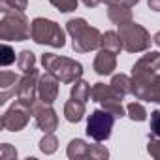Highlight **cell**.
Returning <instances> with one entry per match:
<instances>
[{
  "instance_id": "obj_1",
  "label": "cell",
  "mask_w": 160,
  "mask_h": 160,
  "mask_svg": "<svg viewBox=\"0 0 160 160\" xmlns=\"http://www.w3.org/2000/svg\"><path fill=\"white\" fill-rule=\"evenodd\" d=\"M66 30L72 38V47L75 53H89L102 45V34L98 28L91 27L83 17L70 19L66 23Z\"/></svg>"
},
{
  "instance_id": "obj_2",
  "label": "cell",
  "mask_w": 160,
  "mask_h": 160,
  "mask_svg": "<svg viewBox=\"0 0 160 160\" xmlns=\"http://www.w3.org/2000/svg\"><path fill=\"white\" fill-rule=\"evenodd\" d=\"M42 64H43L45 72L53 73L62 83H75L83 75V64L70 58V57H58L55 53H43Z\"/></svg>"
},
{
  "instance_id": "obj_3",
  "label": "cell",
  "mask_w": 160,
  "mask_h": 160,
  "mask_svg": "<svg viewBox=\"0 0 160 160\" xmlns=\"http://www.w3.org/2000/svg\"><path fill=\"white\" fill-rule=\"evenodd\" d=\"M32 36V23L23 12L2 13L0 19V40L4 42H25Z\"/></svg>"
},
{
  "instance_id": "obj_4",
  "label": "cell",
  "mask_w": 160,
  "mask_h": 160,
  "mask_svg": "<svg viewBox=\"0 0 160 160\" xmlns=\"http://www.w3.org/2000/svg\"><path fill=\"white\" fill-rule=\"evenodd\" d=\"M38 45H49V47H64L66 45V36L60 25H57L51 19L45 17H36L32 21V36H30Z\"/></svg>"
},
{
  "instance_id": "obj_5",
  "label": "cell",
  "mask_w": 160,
  "mask_h": 160,
  "mask_svg": "<svg viewBox=\"0 0 160 160\" xmlns=\"http://www.w3.org/2000/svg\"><path fill=\"white\" fill-rule=\"evenodd\" d=\"M119 36L122 42V49L128 53H141L151 47V34L147 32L145 27L130 21L122 27H119Z\"/></svg>"
},
{
  "instance_id": "obj_6",
  "label": "cell",
  "mask_w": 160,
  "mask_h": 160,
  "mask_svg": "<svg viewBox=\"0 0 160 160\" xmlns=\"http://www.w3.org/2000/svg\"><path fill=\"white\" fill-rule=\"evenodd\" d=\"M132 94L136 100L160 104V73L132 75Z\"/></svg>"
},
{
  "instance_id": "obj_7",
  "label": "cell",
  "mask_w": 160,
  "mask_h": 160,
  "mask_svg": "<svg viewBox=\"0 0 160 160\" xmlns=\"http://www.w3.org/2000/svg\"><path fill=\"white\" fill-rule=\"evenodd\" d=\"M113 124H115V117L106 111L104 108L102 109H94L89 119H87V136L92 138L94 141H106L111 138V130H113Z\"/></svg>"
},
{
  "instance_id": "obj_8",
  "label": "cell",
  "mask_w": 160,
  "mask_h": 160,
  "mask_svg": "<svg viewBox=\"0 0 160 160\" xmlns=\"http://www.w3.org/2000/svg\"><path fill=\"white\" fill-rule=\"evenodd\" d=\"M30 115H32V109L27 104H23L21 100H15L8 108V111L2 115L0 124H2V128L8 130V132H21L28 124Z\"/></svg>"
},
{
  "instance_id": "obj_9",
  "label": "cell",
  "mask_w": 160,
  "mask_h": 160,
  "mask_svg": "<svg viewBox=\"0 0 160 160\" xmlns=\"http://www.w3.org/2000/svg\"><path fill=\"white\" fill-rule=\"evenodd\" d=\"M40 72L32 70L30 73H25L19 81V89H17V100H21L23 104H27L30 109L34 106V102L38 100V81H40Z\"/></svg>"
},
{
  "instance_id": "obj_10",
  "label": "cell",
  "mask_w": 160,
  "mask_h": 160,
  "mask_svg": "<svg viewBox=\"0 0 160 160\" xmlns=\"http://www.w3.org/2000/svg\"><path fill=\"white\" fill-rule=\"evenodd\" d=\"M32 115H34L36 126H38L40 130H43V132H53V130H57V126H58L57 111H55L51 106L43 104V102L40 100V96H38V100H36L34 106H32Z\"/></svg>"
},
{
  "instance_id": "obj_11",
  "label": "cell",
  "mask_w": 160,
  "mask_h": 160,
  "mask_svg": "<svg viewBox=\"0 0 160 160\" xmlns=\"http://www.w3.org/2000/svg\"><path fill=\"white\" fill-rule=\"evenodd\" d=\"M38 96L47 106H53V102L57 100V96H58V79L53 73L45 72V73L40 75V81H38Z\"/></svg>"
},
{
  "instance_id": "obj_12",
  "label": "cell",
  "mask_w": 160,
  "mask_h": 160,
  "mask_svg": "<svg viewBox=\"0 0 160 160\" xmlns=\"http://www.w3.org/2000/svg\"><path fill=\"white\" fill-rule=\"evenodd\" d=\"M158 70H160V53L149 51L132 66V75H152Z\"/></svg>"
},
{
  "instance_id": "obj_13",
  "label": "cell",
  "mask_w": 160,
  "mask_h": 160,
  "mask_svg": "<svg viewBox=\"0 0 160 160\" xmlns=\"http://www.w3.org/2000/svg\"><path fill=\"white\" fill-rule=\"evenodd\" d=\"M19 81H21V77L15 75L13 72L4 70L2 73H0V106H4L12 96L17 94Z\"/></svg>"
},
{
  "instance_id": "obj_14",
  "label": "cell",
  "mask_w": 160,
  "mask_h": 160,
  "mask_svg": "<svg viewBox=\"0 0 160 160\" xmlns=\"http://www.w3.org/2000/svg\"><path fill=\"white\" fill-rule=\"evenodd\" d=\"M92 68H94V72L98 75H111L113 70L117 68V57H115V53H111L108 49H100L98 55L94 57Z\"/></svg>"
},
{
  "instance_id": "obj_15",
  "label": "cell",
  "mask_w": 160,
  "mask_h": 160,
  "mask_svg": "<svg viewBox=\"0 0 160 160\" xmlns=\"http://www.w3.org/2000/svg\"><path fill=\"white\" fill-rule=\"evenodd\" d=\"M91 98L92 102H98V104H104V102H109V100H124V94H121L119 91H115L111 85H106V83H94L92 89H91Z\"/></svg>"
},
{
  "instance_id": "obj_16",
  "label": "cell",
  "mask_w": 160,
  "mask_h": 160,
  "mask_svg": "<svg viewBox=\"0 0 160 160\" xmlns=\"http://www.w3.org/2000/svg\"><path fill=\"white\" fill-rule=\"evenodd\" d=\"M108 17L113 25L122 27L132 21V10L130 6H124L122 2H113V4H108Z\"/></svg>"
},
{
  "instance_id": "obj_17",
  "label": "cell",
  "mask_w": 160,
  "mask_h": 160,
  "mask_svg": "<svg viewBox=\"0 0 160 160\" xmlns=\"http://www.w3.org/2000/svg\"><path fill=\"white\" fill-rule=\"evenodd\" d=\"M87 109H85V102L81 100H75V98H70L66 104H64V117L68 122H79L83 121Z\"/></svg>"
},
{
  "instance_id": "obj_18",
  "label": "cell",
  "mask_w": 160,
  "mask_h": 160,
  "mask_svg": "<svg viewBox=\"0 0 160 160\" xmlns=\"http://www.w3.org/2000/svg\"><path fill=\"white\" fill-rule=\"evenodd\" d=\"M91 147L87 141L83 139H72L68 143V149H66V154L68 158L72 160H81V158H91Z\"/></svg>"
},
{
  "instance_id": "obj_19",
  "label": "cell",
  "mask_w": 160,
  "mask_h": 160,
  "mask_svg": "<svg viewBox=\"0 0 160 160\" xmlns=\"http://www.w3.org/2000/svg\"><path fill=\"white\" fill-rule=\"evenodd\" d=\"M100 47H102V49H108V51H111V53H115V55H119L121 49H122V42H121L119 32L108 30L106 34H102V45H100Z\"/></svg>"
},
{
  "instance_id": "obj_20",
  "label": "cell",
  "mask_w": 160,
  "mask_h": 160,
  "mask_svg": "<svg viewBox=\"0 0 160 160\" xmlns=\"http://www.w3.org/2000/svg\"><path fill=\"white\" fill-rule=\"evenodd\" d=\"M115 91H119L121 94H132V77L124 75V73H115L111 77V83H109Z\"/></svg>"
},
{
  "instance_id": "obj_21",
  "label": "cell",
  "mask_w": 160,
  "mask_h": 160,
  "mask_svg": "<svg viewBox=\"0 0 160 160\" xmlns=\"http://www.w3.org/2000/svg\"><path fill=\"white\" fill-rule=\"evenodd\" d=\"M17 66L23 73H30L32 70H36V55L28 49L21 51L19 57H17Z\"/></svg>"
},
{
  "instance_id": "obj_22",
  "label": "cell",
  "mask_w": 160,
  "mask_h": 160,
  "mask_svg": "<svg viewBox=\"0 0 160 160\" xmlns=\"http://www.w3.org/2000/svg\"><path fill=\"white\" fill-rule=\"evenodd\" d=\"M70 96L75 98V100H81V102H87L91 98V85L83 79H77V81L72 85V91H70Z\"/></svg>"
},
{
  "instance_id": "obj_23",
  "label": "cell",
  "mask_w": 160,
  "mask_h": 160,
  "mask_svg": "<svg viewBox=\"0 0 160 160\" xmlns=\"http://www.w3.org/2000/svg\"><path fill=\"white\" fill-rule=\"evenodd\" d=\"M58 149V139L53 132H45V136L40 139V151L43 154H53Z\"/></svg>"
},
{
  "instance_id": "obj_24",
  "label": "cell",
  "mask_w": 160,
  "mask_h": 160,
  "mask_svg": "<svg viewBox=\"0 0 160 160\" xmlns=\"http://www.w3.org/2000/svg\"><path fill=\"white\" fill-rule=\"evenodd\" d=\"M28 0H0V12L12 13V12H25Z\"/></svg>"
},
{
  "instance_id": "obj_25",
  "label": "cell",
  "mask_w": 160,
  "mask_h": 160,
  "mask_svg": "<svg viewBox=\"0 0 160 160\" xmlns=\"http://www.w3.org/2000/svg\"><path fill=\"white\" fill-rule=\"evenodd\" d=\"M126 115H128L132 121H136V122H143V121L147 119V111H145V108H143L139 102H130V104L126 106Z\"/></svg>"
},
{
  "instance_id": "obj_26",
  "label": "cell",
  "mask_w": 160,
  "mask_h": 160,
  "mask_svg": "<svg viewBox=\"0 0 160 160\" xmlns=\"http://www.w3.org/2000/svg\"><path fill=\"white\" fill-rule=\"evenodd\" d=\"M102 108H104L106 111H109L115 119H122V117L126 115V109L122 108V102H121V100H109V102H104Z\"/></svg>"
},
{
  "instance_id": "obj_27",
  "label": "cell",
  "mask_w": 160,
  "mask_h": 160,
  "mask_svg": "<svg viewBox=\"0 0 160 160\" xmlns=\"http://www.w3.org/2000/svg\"><path fill=\"white\" fill-rule=\"evenodd\" d=\"M49 2L62 13H70L77 10V0H49Z\"/></svg>"
},
{
  "instance_id": "obj_28",
  "label": "cell",
  "mask_w": 160,
  "mask_h": 160,
  "mask_svg": "<svg viewBox=\"0 0 160 160\" xmlns=\"http://www.w3.org/2000/svg\"><path fill=\"white\" fill-rule=\"evenodd\" d=\"M0 53H2V57H0V64H2V66H10L12 62H15V51H13L8 43L2 45Z\"/></svg>"
},
{
  "instance_id": "obj_29",
  "label": "cell",
  "mask_w": 160,
  "mask_h": 160,
  "mask_svg": "<svg viewBox=\"0 0 160 160\" xmlns=\"http://www.w3.org/2000/svg\"><path fill=\"white\" fill-rule=\"evenodd\" d=\"M147 152L152 156V158H156V160H160V138H156V136H149V143H147Z\"/></svg>"
},
{
  "instance_id": "obj_30",
  "label": "cell",
  "mask_w": 160,
  "mask_h": 160,
  "mask_svg": "<svg viewBox=\"0 0 160 160\" xmlns=\"http://www.w3.org/2000/svg\"><path fill=\"white\" fill-rule=\"evenodd\" d=\"M149 126H151V134L156 136V138H160V109H154V111L151 113V122H149Z\"/></svg>"
},
{
  "instance_id": "obj_31",
  "label": "cell",
  "mask_w": 160,
  "mask_h": 160,
  "mask_svg": "<svg viewBox=\"0 0 160 160\" xmlns=\"http://www.w3.org/2000/svg\"><path fill=\"white\" fill-rule=\"evenodd\" d=\"M108 156H109V151L104 145H92L91 147V158H94V160H106Z\"/></svg>"
},
{
  "instance_id": "obj_32",
  "label": "cell",
  "mask_w": 160,
  "mask_h": 160,
  "mask_svg": "<svg viewBox=\"0 0 160 160\" xmlns=\"http://www.w3.org/2000/svg\"><path fill=\"white\" fill-rule=\"evenodd\" d=\"M0 156H2V160H10V158H17V151L12 149L10 143H4L2 149H0Z\"/></svg>"
},
{
  "instance_id": "obj_33",
  "label": "cell",
  "mask_w": 160,
  "mask_h": 160,
  "mask_svg": "<svg viewBox=\"0 0 160 160\" xmlns=\"http://www.w3.org/2000/svg\"><path fill=\"white\" fill-rule=\"evenodd\" d=\"M147 6L152 12H160V0H147Z\"/></svg>"
},
{
  "instance_id": "obj_34",
  "label": "cell",
  "mask_w": 160,
  "mask_h": 160,
  "mask_svg": "<svg viewBox=\"0 0 160 160\" xmlns=\"http://www.w3.org/2000/svg\"><path fill=\"white\" fill-rule=\"evenodd\" d=\"M81 2L87 6V8H96V6H100L104 0H81Z\"/></svg>"
},
{
  "instance_id": "obj_35",
  "label": "cell",
  "mask_w": 160,
  "mask_h": 160,
  "mask_svg": "<svg viewBox=\"0 0 160 160\" xmlns=\"http://www.w3.org/2000/svg\"><path fill=\"white\" fill-rule=\"evenodd\" d=\"M121 2H122L124 6H130V8H132V6H136V4L139 2V0H121Z\"/></svg>"
},
{
  "instance_id": "obj_36",
  "label": "cell",
  "mask_w": 160,
  "mask_h": 160,
  "mask_svg": "<svg viewBox=\"0 0 160 160\" xmlns=\"http://www.w3.org/2000/svg\"><path fill=\"white\" fill-rule=\"evenodd\" d=\"M152 43H156V45L160 47V30H158V32L154 34V38H152Z\"/></svg>"
},
{
  "instance_id": "obj_37",
  "label": "cell",
  "mask_w": 160,
  "mask_h": 160,
  "mask_svg": "<svg viewBox=\"0 0 160 160\" xmlns=\"http://www.w3.org/2000/svg\"><path fill=\"white\" fill-rule=\"evenodd\" d=\"M106 4H113V2H121V0H104Z\"/></svg>"
}]
</instances>
